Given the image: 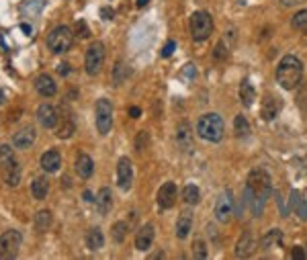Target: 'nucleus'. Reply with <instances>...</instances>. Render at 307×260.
I'll return each instance as SVG.
<instances>
[{
	"label": "nucleus",
	"mask_w": 307,
	"mask_h": 260,
	"mask_svg": "<svg viewBox=\"0 0 307 260\" xmlns=\"http://www.w3.org/2000/svg\"><path fill=\"white\" fill-rule=\"evenodd\" d=\"M270 193H272V181L267 170L256 168L248 174L244 197H246V203L252 207L254 215H260L264 211V205H267V199L270 197Z\"/></svg>",
	"instance_id": "1"
},
{
	"label": "nucleus",
	"mask_w": 307,
	"mask_h": 260,
	"mask_svg": "<svg viewBox=\"0 0 307 260\" xmlns=\"http://www.w3.org/2000/svg\"><path fill=\"white\" fill-rule=\"evenodd\" d=\"M303 80V62L289 53V56L281 58L276 66V82L278 86L285 88V90H295Z\"/></svg>",
	"instance_id": "2"
},
{
	"label": "nucleus",
	"mask_w": 307,
	"mask_h": 260,
	"mask_svg": "<svg viewBox=\"0 0 307 260\" xmlns=\"http://www.w3.org/2000/svg\"><path fill=\"white\" fill-rule=\"evenodd\" d=\"M197 133L205 142L217 144L223 140V135H226V123H223L221 115H217V113H205L197 121Z\"/></svg>",
	"instance_id": "3"
},
{
	"label": "nucleus",
	"mask_w": 307,
	"mask_h": 260,
	"mask_svg": "<svg viewBox=\"0 0 307 260\" xmlns=\"http://www.w3.org/2000/svg\"><path fill=\"white\" fill-rule=\"evenodd\" d=\"M72 41H74L72 29L66 27V25H60V27H55V29L49 31V35H47V49L51 53H55V56H62V53H66L70 47H72Z\"/></svg>",
	"instance_id": "4"
},
{
	"label": "nucleus",
	"mask_w": 307,
	"mask_h": 260,
	"mask_svg": "<svg viewBox=\"0 0 307 260\" xmlns=\"http://www.w3.org/2000/svg\"><path fill=\"white\" fill-rule=\"evenodd\" d=\"M213 33V17L207 10H197L191 15V37L194 41H205Z\"/></svg>",
	"instance_id": "5"
},
{
	"label": "nucleus",
	"mask_w": 307,
	"mask_h": 260,
	"mask_svg": "<svg viewBox=\"0 0 307 260\" xmlns=\"http://www.w3.org/2000/svg\"><path fill=\"white\" fill-rule=\"evenodd\" d=\"M105 43L103 41H92L86 49V56H84V68H86V74L88 76H96L101 72V68L105 64Z\"/></svg>",
	"instance_id": "6"
},
{
	"label": "nucleus",
	"mask_w": 307,
	"mask_h": 260,
	"mask_svg": "<svg viewBox=\"0 0 307 260\" xmlns=\"http://www.w3.org/2000/svg\"><path fill=\"white\" fill-rule=\"evenodd\" d=\"M94 115H96V129L101 135H109L111 127H113V105L107 99H99L94 107Z\"/></svg>",
	"instance_id": "7"
},
{
	"label": "nucleus",
	"mask_w": 307,
	"mask_h": 260,
	"mask_svg": "<svg viewBox=\"0 0 307 260\" xmlns=\"http://www.w3.org/2000/svg\"><path fill=\"white\" fill-rule=\"evenodd\" d=\"M21 244H23L21 231H17V229H8V231H4V234L0 236V258H4V260L17 258Z\"/></svg>",
	"instance_id": "8"
},
{
	"label": "nucleus",
	"mask_w": 307,
	"mask_h": 260,
	"mask_svg": "<svg viewBox=\"0 0 307 260\" xmlns=\"http://www.w3.org/2000/svg\"><path fill=\"white\" fill-rule=\"evenodd\" d=\"M231 215H233V193L226 188L215 203V217L219 223H230Z\"/></svg>",
	"instance_id": "9"
},
{
	"label": "nucleus",
	"mask_w": 307,
	"mask_h": 260,
	"mask_svg": "<svg viewBox=\"0 0 307 260\" xmlns=\"http://www.w3.org/2000/svg\"><path fill=\"white\" fill-rule=\"evenodd\" d=\"M117 185L121 190H129L131 185H133V164L127 156L119 158V164H117Z\"/></svg>",
	"instance_id": "10"
},
{
	"label": "nucleus",
	"mask_w": 307,
	"mask_h": 260,
	"mask_svg": "<svg viewBox=\"0 0 307 260\" xmlns=\"http://www.w3.org/2000/svg\"><path fill=\"white\" fill-rule=\"evenodd\" d=\"M176 197H178V188L174 183H164L158 190V195H156V201H158V207L162 211L166 209H172L174 205H176Z\"/></svg>",
	"instance_id": "11"
},
{
	"label": "nucleus",
	"mask_w": 307,
	"mask_h": 260,
	"mask_svg": "<svg viewBox=\"0 0 307 260\" xmlns=\"http://www.w3.org/2000/svg\"><path fill=\"white\" fill-rule=\"evenodd\" d=\"M281 107H283L281 99H278L276 94H272V92H267V94H264V99H262V107H260L262 119H264V121L276 119L278 113H281Z\"/></svg>",
	"instance_id": "12"
},
{
	"label": "nucleus",
	"mask_w": 307,
	"mask_h": 260,
	"mask_svg": "<svg viewBox=\"0 0 307 260\" xmlns=\"http://www.w3.org/2000/svg\"><path fill=\"white\" fill-rule=\"evenodd\" d=\"M37 121H39V125H41V127L53 129L55 125H58V121H60L58 109H55L53 105H49V103L39 105V107H37Z\"/></svg>",
	"instance_id": "13"
},
{
	"label": "nucleus",
	"mask_w": 307,
	"mask_h": 260,
	"mask_svg": "<svg viewBox=\"0 0 307 260\" xmlns=\"http://www.w3.org/2000/svg\"><path fill=\"white\" fill-rule=\"evenodd\" d=\"M35 138H37L35 127L27 125V127L19 129L17 133H12V148H17V149H27V148H31V146H33Z\"/></svg>",
	"instance_id": "14"
},
{
	"label": "nucleus",
	"mask_w": 307,
	"mask_h": 260,
	"mask_svg": "<svg viewBox=\"0 0 307 260\" xmlns=\"http://www.w3.org/2000/svg\"><path fill=\"white\" fill-rule=\"evenodd\" d=\"M154 236H156V231H154V225L152 223H146L137 229V234H135V248L139 252H146L152 248V244H154Z\"/></svg>",
	"instance_id": "15"
},
{
	"label": "nucleus",
	"mask_w": 307,
	"mask_h": 260,
	"mask_svg": "<svg viewBox=\"0 0 307 260\" xmlns=\"http://www.w3.org/2000/svg\"><path fill=\"white\" fill-rule=\"evenodd\" d=\"M35 90L41 94L43 99H51L55 92H58V84L49 74H39L35 78Z\"/></svg>",
	"instance_id": "16"
},
{
	"label": "nucleus",
	"mask_w": 307,
	"mask_h": 260,
	"mask_svg": "<svg viewBox=\"0 0 307 260\" xmlns=\"http://www.w3.org/2000/svg\"><path fill=\"white\" fill-rule=\"evenodd\" d=\"M176 144L183 152H191V149H194V146H192V127L187 121H183L176 127Z\"/></svg>",
	"instance_id": "17"
},
{
	"label": "nucleus",
	"mask_w": 307,
	"mask_h": 260,
	"mask_svg": "<svg viewBox=\"0 0 307 260\" xmlns=\"http://www.w3.org/2000/svg\"><path fill=\"white\" fill-rule=\"evenodd\" d=\"M256 250V242L252 238V234L250 231H244V234L240 236V240L235 242V258H248L252 256Z\"/></svg>",
	"instance_id": "18"
},
{
	"label": "nucleus",
	"mask_w": 307,
	"mask_h": 260,
	"mask_svg": "<svg viewBox=\"0 0 307 260\" xmlns=\"http://www.w3.org/2000/svg\"><path fill=\"white\" fill-rule=\"evenodd\" d=\"M191 231H192V211L191 209H185L183 213L178 215V220H176L174 234H176L178 240H187Z\"/></svg>",
	"instance_id": "19"
},
{
	"label": "nucleus",
	"mask_w": 307,
	"mask_h": 260,
	"mask_svg": "<svg viewBox=\"0 0 307 260\" xmlns=\"http://www.w3.org/2000/svg\"><path fill=\"white\" fill-rule=\"evenodd\" d=\"M0 174H2V179L8 186H17L21 183V166H19L17 158L8 164H2V166H0Z\"/></svg>",
	"instance_id": "20"
},
{
	"label": "nucleus",
	"mask_w": 307,
	"mask_h": 260,
	"mask_svg": "<svg viewBox=\"0 0 307 260\" xmlns=\"http://www.w3.org/2000/svg\"><path fill=\"white\" fill-rule=\"evenodd\" d=\"M39 164L45 172H58L60 166H62V154L58 152V149H47V152L41 154Z\"/></svg>",
	"instance_id": "21"
},
{
	"label": "nucleus",
	"mask_w": 307,
	"mask_h": 260,
	"mask_svg": "<svg viewBox=\"0 0 307 260\" xmlns=\"http://www.w3.org/2000/svg\"><path fill=\"white\" fill-rule=\"evenodd\" d=\"M94 205H96V211H99V215H107L111 209H113V193H111L109 186H103L99 193H96Z\"/></svg>",
	"instance_id": "22"
},
{
	"label": "nucleus",
	"mask_w": 307,
	"mask_h": 260,
	"mask_svg": "<svg viewBox=\"0 0 307 260\" xmlns=\"http://www.w3.org/2000/svg\"><path fill=\"white\" fill-rule=\"evenodd\" d=\"M76 172H78L80 179H84V181L92 176V172H94V162H92V158H90L88 154H80V156L76 158Z\"/></svg>",
	"instance_id": "23"
},
{
	"label": "nucleus",
	"mask_w": 307,
	"mask_h": 260,
	"mask_svg": "<svg viewBox=\"0 0 307 260\" xmlns=\"http://www.w3.org/2000/svg\"><path fill=\"white\" fill-rule=\"evenodd\" d=\"M49 193V181L45 179V176H37V179L31 183V195L35 201H45Z\"/></svg>",
	"instance_id": "24"
},
{
	"label": "nucleus",
	"mask_w": 307,
	"mask_h": 260,
	"mask_svg": "<svg viewBox=\"0 0 307 260\" xmlns=\"http://www.w3.org/2000/svg\"><path fill=\"white\" fill-rule=\"evenodd\" d=\"M86 246H88V250H92V252L101 250L105 246V236H103L101 227H92L86 234Z\"/></svg>",
	"instance_id": "25"
},
{
	"label": "nucleus",
	"mask_w": 307,
	"mask_h": 260,
	"mask_svg": "<svg viewBox=\"0 0 307 260\" xmlns=\"http://www.w3.org/2000/svg\"><path fill=\"white\" fill-rule=\"evenodd\" d=\"M240 101L244 107H252L254 101H256V90L254 86L250 84V80H242V84H240Z\"/></svg>",
	"instance_id": "26"
},
{
	"label": "nucleus",
	"mask_w": 307,
	"mask_h": 260,
	"mask_svg": "<svg viewBox=\"0 0 307 260\" xmlns=\"http://www.w3.org/2000/svg\"><path fill=\"white\" fill-rule=\"evenodd\" d=\"M74 131H76V123H74V119H72V115H66V117H62V123H60V127H58V138L60 140H68V138H72L74 135Z\"/></svg>",
	"instance_id": "27"
},
{
	"label": "nucleus",
	"mask_w": 307,
	"mask_h": 260,
	"mask_svg": "<svg viewBox=\"0 0 307 260\" xmlns=\"http://www.w3.org/2000/svg\"><path fill=\"white\" fill-rule=\"evenodd\" d=\"M131 74V68L129 64H125V62H117L115 68H113V86H121L125 80L129 78Z\"/></svg>",
	"instance_id": "28"
},
{
	"label": "nucleus",
	"mask_w": 307,
	"mask_h": 260,
	"mask_svg": "<svg viewBox=\"0 0 307 260\" xmlns=\"http://www.w3.org/2000/svg\"><path fill=\"white\" fill-rule=\"evenodd\" d=\"M127 234H129L127 222H117V223H113V227H111V238H113V242H117V244H123L127 240Z\"/></svg>",
	"instance_id": "29"
},
{
	"label": "nucleus",
	"mask_w": 307,
	"mask_h": 260,
	"mask_svg": "<svg viewBox=\"0 0 307 260\" xmlns=\"http://www.w3.org/2000/svg\"><path fill=\"white\" fill-rule=\"evenodd\" d=\"M233 131H235V138H248L250 135V123L244 115H235L233 119Z\"/></svg>",
	"instance_id": "30"
},
{
	"label": "nucleus",
	"mask_w": 307,
	"mask_h": 260,
	"mask_svg": "<svg viewBox=\"0 0 307 260\" xmlns=\"http://www.w3.org/2000/svg\"><path fill=\"white\" fill-rule=\"evenodd\" d=\"M183 199H185V203L187 205H197L199 201H201V190H199V186L197 185H187L185 188H183Z\"/></svg>",
	"instance_id": "31"
},
{
	"label": "nucleus",
	"mask_w": 307,
	"mask_h": 260,
	"mask_svg": "<svg viewBox=\"0 0 307 260\" xmlns=\"http://www.w3.org/2000/svg\"><path fill=\"white\" fill-rule=\"evenodd\" d=\"M49 225H51V211H47V209L37 211V215H35V229L37 231H47Z\"/></svg>",
	"instance_id": "32"
},
{
	"label": "nucleus",
	"mask_w": 307,
	"mask_h": 260,
	"mask_svg": "<svg viewBox=\"0 0 307 260\" xmlns=\"http://www.w3.org/2000/svg\"><path fill=\"white\" fill-rule=\"evenodd\" d=\"M291 27H293V29H297V31H301V33H307V8H303V10H299V12L293 15Z\"/></svg>",
	"instance_id": "33"
},
{
	"label": "nucleus",
	"mask_w": 307,
	"mask_h": 260,
	"mask_svg": "<svg viewBox=\"0 0 307 260\" xmlns=\"http://www.w3.org/2000/svg\"><path fill=\"white\" fill-rule=\"evenodd\" d=\"M281 242V231L278 229H270V231H267V234H264V238L260 240V244H262V248H272L274 244H278Z\"/></svg>",
	"instance_id": "34"
},
{
	"label": "nucleus",
	"mask_w": 307,
	"mask_h": 260,
	"mask_svg": "<svg viewBox=\"0 0 307 260\" xmlns=\"http://www.w3.org/2000/svg\"><path fill=\"white\" fill-rule=\"evenodd\" d=\"M192 256L199 258V260H205V258L209 256L205 240H194V242H192Z\"/></svg>",
	"instance_id": "35"
},
{
	"label": "nucleus",
	"mask_w": 307,
	"mask_h": 260,
	"mask_svg": "<svg viewBox=\"0 0 307 260\" xmlns=\"http://www.w3.org/2000/svg\"><path fill=\"white\" fill-rule=\"evenodd\" d=\"M228 56H230V43H226V39H221V41H219V43L215 45V51H213V58L221 62V60H226Z\"/></svg>",
	"instance_id": "36"
},
{
	"label": "nucleus",
	"mask_w": 307,
	"mask_h": 260,
	"mask_svg": "<svg viewBox=\"0 0 307 260\" xmlns=\"http://www.w3.org/2000/svg\"><path fill=\"white\" fill-rule=\"evenodd\" d=\"M150 146V133L148 131H139L135 135V152H144Z\"/></svg>",
	"instance_id": "37"
},
{
	"label": "nucleus",
	"mask_w": 307,
	"mask_h": 260,
	"mask_svg": "<svg viewBox=\"0 0 307 260\" xmlns=\"http://www.w3.org/2000/svg\"><path fill=\"white\" fill-rule=\"evenodd\" d=\"M74 31H76V37H80V39H88L90 37V29H88V25H86L84 19H78L76 21Z\"/></svg>",
	"instance_id": "38"
},
{
	"label": "nucleus",
	"mask_w": 307,
	"mask_h": 260,
	"mask_svg": "<svg viewBox=\"0 0 307 260\" xmlns=\"http://www.w3.org/2000/svg\"><path fill=\"white\" fill-rule=\"evenodd\" d=\"M12 160H15V152H12V148L8 144L0 146V166H2V164L12 162Z\"/></svg>",
	"instance_id": "39"
},
{
	"label": "nucleus",
	"mask_w": 307,
	"mask_h": 260,
	"mask_svg": "<svg viewBox=\"0 0 307 260\" xmlns=\"http://www.w3.org/2000/svg\"><path fill=\"white\" fill-rule=\"evenodd\" d=\"M174 49H176V41H168V43L164 45V49H162V58H170L174 53Z\"/></svg>",
	"instance_id": "40"
},
{
	"label": "nucleus",
	"mask_w": 307,
	"mask_h": 260,
	"mask_svg": "<svg viewBox=\"0 0 307 260\" xmlns=\"http://www.w3.org/2000/svg\"><path fill=\"white\" fill-rule=\"evenodd\" d=\"M291 256L295 258V260H305V258H307V252L301 248V246H295V248H293V252H291Z\"/></svg>",
	"instance_id": "41"
},
{
	"label": "nucleus",
	"mask_w": 307,
	"mask_h": 260,
	"mask_svg": "<svg viewBox=\"0 0 307 260\" xmlns=\"http://www.w3.org/2000/svg\"><path fill=\"white\" fill-rule=\"evenodd\" d=\"M101 17H103L105 21H111V19L115 17V10L109 8V6H103V8H101Z\"/></svg>",
	"instance_id": "42"
},
{
	"label": "nucleus",
	"mask_w": 307,
	"mask_h": 260,
	"mask_svg": "<svg viewBox=\"0 0 307 260\" xmlns=\"http://www.w3.org/2000/svg\"><path fill=\"white\" fill-rule=\"evenodd\" d=\"M58 74H60V76H68V74H70V64H66V62L58 64Z\"/></svg>",
	"instance_id": "43"
},
{
	"label": "nucleus",
	"mask_w": 307,
	"mask_h": 260,
	"mask_svg": "<svg viewBox=\"0 0 307 260\" xmlns=\"http://www.w3.org/2000/svg\"><path fill=\"white\" fill-rule=\"evenodd\" d=\"M299 217L303 222H307V201L301 203V207H299Z\"/></svg>",
	"instance_id": "44"
},
{
	"label": "nucleus",
	"mask_w": 307,
	"mask_h": 260,
	"mask_svg": "<svg viewBox=\"0 0 307 260\" xmlns=\"http://www.w3.org/2000/svg\"><path fill=\"white\" fill-rule=\"evenodd\" d=\"M283 6H297V4H301L303 0H278Z\"/></svg>",
	"instance_id": "45"
},
{
	"label": "nucleus",
	"mask_w": 307,
	"mask_h": 260,
	"mask_svg": "<svg viewBox=\"0 0 307 260\" xmlns=\"http://www.w3.org/2000/svg\"><path fill=\"white\" fill-rule=\"evenodd\" d=\"M129 115H131L133 119H137L139 115H142V111H139V107H131V109H129Z\"/></svg>",
	"instance_id": "46"
},
{
	"label": "nucleus",
	"mask_w": 307,
	"mask_h": 260,
	"mask_svg": "<svg viewBox=\"0 0 307 260\" xmlns=\"http://www.w3.org/2000/svg\"><path fill=\"white\" fill-rule=\"evenodd\" d=\"M82 197H84V201L86 203H92L94 199H92V193H90V190H84V195H82Z\"/></svg>",
	"instance_id": "47"
},
{
	"label": "nucleus",
	"mask_w": 307,
	"mask_h": 260,
	"mask_svg": "<svg viewBox=\"0 0 307 260\" xmlns=\"http://www.w3.org/2000/svg\"><path fill=\"white\" fill-rule=\"evenodd\" d=\"M148 2H150V0H137V8H144V6H148Z\"/></svg>",
	"instance_id": "48"
},
{
	"label": "nucleus",
	"mask_w": 307,
	"mask_h": 260,
	"mask_svg": "<svg viewBox=\"0 0 307 260\" xmlns=\"http://www.w3.org/2000/svg\"><path fill=\"white\" fill-rule=\"evenodd\" d=\"M21 29H23L25 33H29V35H31V27H29V25H21Z\"/></svg>",
	"instance_id": "49"
},
{
	"label": "nucleus",
	"mask_w": 307,
	"mask_h": 260,
	"mask_svg": "<svg viewBox=\"0 0 307 260\" xmlns=\"http://www.w3.org/2000/svg\"><path fill=\"white\" fill-rule=\"evenodd\" d=\"M4 103V92H2V88H0V105Z\"/></svg>",
	"instance_id": "50"
}]
</instances>
